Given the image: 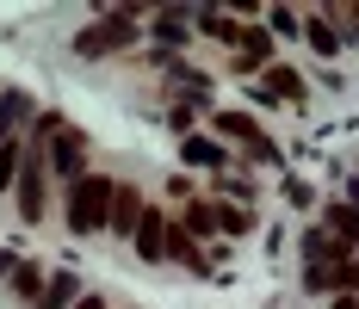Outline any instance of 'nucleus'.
<instances>
[{"label": "nucleus", "instance_id": "f257e3e1", "mask_svg": "<svg viewBox=\"0 0 359 309\" xmlns=\"http://www.w3.org/2000/svg\"><path fill=\"white\" fill-rule=\"evenodd\" d=\"M111 198H118V179L106 173H81L69 186V229L74 235H100L111 223Z\"/></svg>", "mask_w": 359, "mask_h": 309}, {"label": "nucleus", "instance_id": "f03ea898", "mask_svg": "<svg viewBox=\"0 0 359 309\" xmlns=\"http://www.w3.org/2000/svg\"><path fill=\"white\" fill-rule=\"evenodd\" d=\"M130 43H137V13H106V19H93L74 37V56H118Z\"/></svg>", "mask_w": 359, "mask_h": 309}, {"label": "nucleus", "instance_id": "7ed1b4c3", "mask_svg": "<svg viewBox=\"0 0 359 309\" xmlns=\"http://www.w3.org/2000/svg\"><path fill=\"white\" fill-rule=\"evenodd\" d=\"M217 130H223V137H236L242 149H248V155H260V161H273V142L260 137V124H254L248 111H217Z\"/></svg>", "mask_w": 359, "mask_h": 309}, {"label": "nucleus", "instance_id": "20e7f679", "mask_svg": "<svg viewBox=\"0 0 359 309\" xmlns=\"http://www.w3.org/2000/svg\"><path fill=\"white\" fill-rule=\"evenodd\" d=\"M143 198H137V186H118V198H111V235H137V229H143Z\"/></svg>", "mask_w": 359, "mask_h": 309}, {"label": "nucleus", "instance_id": "39448f33", "mask_svg": "<svg viewBox=\"0 0 359 309\" xmlns=\"http://www.w3.org/2000/svg\"><path fill=\"white\" fill-rule=\"evenodd\" d=\"M43 210H50V198H43V161H32V167L19 173V217L43 223Z\"/></svg>", "mask_w": 359, "mask_h": 309}, {"label": "nucleus", "instance_id": "423d86ee", "mask_svg": "<svg viewBox=\"0 0 359 309\" xmlns=\"http://www.w3.org/2000/svg\"><path fill=\"white\" fill-rule=\"evenodd\" d=\"M236 62H242V69H273V32H260V25H242Z\"/></svg>", "mask_w": 359, "mask_h": 309}, {"label": "nucleus", "instance_id": "0eeeda50", "mask_svg": "<svg viewBox=\"0 0 359 309\" xmlns=\"http://www.w3.org/2000/svg\"><path fill=\"white\" fill-rule=\"evenodd\" d=\"M168 235H174V229L161 223V210H149L143 229H137V254H143V260H168Z\"/></svg>", "mask_w": 359, "mask_h": 309}, {"label": "nucleus", "instance_id": "6e6552de", "mask_svg": "<svg viewBox=\"0 0 359 309\" xmlns=\"http://www.w3.org/2000/svg\"><path fill=\"white\" fill-rule=\"evenodd\" d=\"M74 303H81V278L74 273H56L43 284V297H37V309H74Z\"/></svg>", "mask_w": 359, "mask_h": 309}, {"label": "nucleus", "instance_id": "1a4fd4ad", "mask_svg": "<svg viewBox=\"0 0 359 309\" xmlns=\"http://www.w3.org/2000/svg\"><path fill=\"white\" fill-rule=\"evenodd\" d=\"M266 93H273V99H304V74L297 69H279V62H273V69H266Z\"/></svg>", "mask_w": 359, "mask_h": 309}, {"label": "nucleus", "instance_id": "9d476101", "mask_svg": "<svg viewBox=\"0 0 359 309\" xmlns=\"http://www.w3.org/2000/svg\"><path fill=\"white\" fill-rule=\"evenodd\" d=\"M186 161H192V167H223V149L205 142V137H186Z\"/></svg>", "mask_w": 359, "mask_h": 309}, {"label": "nucleus", "instance_id": "9b49d317", "mask_svg": "<svg viewBox=\"0 0 359 309\" xmlns=\"http://www.w3.org/2000/svg\"><path fill=\"white\" fill-rule=\"evenodd\" d=\"M211 229H217V210L192 198V205H186V235H211Z\"/></svg>", "mask_w": 359, "mask_h": 309}, {"label": "nucleus", "instance_id": "f8f14e48", "mask_svg": "<svg viewBox=\"0 0 359 309\" xmlns=\"http://www.w3.org/2000/svg\"><path fill=\"white\" fill-rule=\"evenodd\" d=\"M56 167L62 173L81 167V137H74V130H62V142H56ZM74 179H81V173H74Z\"/></svg>", "mask_w": 359, "mask_h": 309}, {"label": "nucleus", "instance_id": "ddd939ff", "mask_svg": "<svg viewBox=\"0 0 359 309\" xmlns=\"http://www.w3.org/2000/svg\"><path fill=\"white\" fill-rule=\"evenodd\" d=\"M19 118H32V99H25V93H0V130L19 124Z\"/></svg>", "mask_w": 359, "mask_h": 309}, {"label": "nucleus", "instance_id": "4468645a", "mask_svg": "<svg viewBox=\"0 0 359 309\" xmlns=\"http://www.w3.org/2000/svg\"><path fill=\"white\" fill-rule=\"evenodd\" d=\"M310 43H316V50H323V56H334V50H341V37H334V25H328L323 13H316V19H310Z\"/></svg>", "mask_w": 359, "mask_h": 309}, {"label": "nucleus", "instance_id": "2eb2a0df", "mask_svg": "<svg viewBox=\"0 0 359 309\" xmlns=\"http://www.w3.org/2000/svg\"><path fill=\"white\" fill-rule=\"evenodd\" d=\"M13 173H19V142L6 137V149H0V192L13 186Z\"/></svg>", "mask_w": 359, "mask_h": 309}, {"label": "nucleus", "instance_id": "dca6fc26", "mask_svg": "<svg viewBox=\"0 0 359 309\" xmlns=\"http://www.w3.org/2000/svg\"><path fill=\"white\" fill-rule=\"evenodd\" d=\"M217 223H223L229 235H248V229H254V217H248V210H217Z\"/></svg>", "mask_w": 359, "mask_h": 309}, {"label": "nucleus", "instance_id": "f3484780", "mask_svg": "<svg viewBox=\"0 0 359 309\" xmlns=\"http://www.w3.org/2000/svg\"><path fill=\"white\" fill-rule=\"evenodd\" d=\"M19 297H43V278H37V266H19Z\"/></svg>", "mask_w": 359, "mask_h": 309}, {"label": "nucleus", "instance_id": "a211bd4d", "mask_svg": "<svg viewBox=\"0 0 359 309\" xmlns=\"http://www.w3.org/2000/svg\"><path fill=\"white\" fill-rule=\"evenodd\" d=\"M161 37H168V43H186V19H180V13H161Z\"/></svg>", "mask_w": 359, "mask_h": 309}, {"label": "nucleus", "instance_id": "6ab92c4d", "mask_svg": "<svg viewBox=\"0 0 359 309\" xmlns=\"http://www.w3.org/2000/svg\"><path fill=\"white\" fill-rule=\"evenodd\" d=\"M74 309H106V303H100V297H81V303H74Z\"/></svg>", "mask_w": 359, "mask_h": 309}, {"label": "nucleus", "instance_id": "aec40b11", "mask_svg": "<svg viewBox=\"0 0 359 309\" xmlns=\"http://www.w3.org/2000/svg\"><path fill=\"white\" fill-rule=\"evenodd\" d=\"M334 309H353V297H334Z\"/></svg>", "mask_w": 359, "mask_h": 309}, {"label": "nucleus", "instance_id": "412c9836", "mask_svg": "<svg viewBox=\"0 0 359 309\" xmlns=\"http://www.w3.org/2000/svg\"><path fill=\"white\" fill-rule=\"evenodd\" d=\"M353 309H359V291H353Z\"/></svg>", "mask_w": 359, "mask_h": 309}]
</instances>
